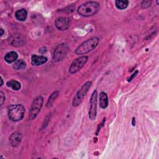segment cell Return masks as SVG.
I'll use <instances>...</instances> for the list:
<instances>
[{"label": "cell", "instance_id": "23", "mask_svg": "<svg viewBox=\"0 0 159 159\" xmlns=\"http://www.w3.org/2000/svg\"><path fill=\"white\" fill-rule=\"evenodd\" d=\"M0 31H1V34H0V35L2 36V35L4 34V30H3L2 29H0Z\"/></svg>", "mask_w": 159, "mask_h": 159}, {"label": "cell", "instance_id": "6", "mask_svg": "<svg viewBox=\"0 0 159 159\" xmlns=\"http://www.w3.org/2000/svg\"><path fill=\"white\" fill-rule=\"evenodd\" d=\"M43 101V98L41 96H37L34 99L29 111V118L30 119H34L37 117L42 109Z\"/></svg>", "mask_w": 159, "mask_h": 159}, {"label": "cell", "instance_id": "24", "mask_svg": "<svg viewBox=\"0 0 159 159\" xmlns=\"http://www.w3.org/2000/svg\"><path fill=\"white\" fill-rule=\"evenodd\" d=\"M132 125H135V118L133 117L132 119Z\"/></svg>", "mask_w": 159, "mask_h": 159}, {"label": "cell", "instance_id": "3", "mask_svg": "<svg viewBox=\"0 0 159 159\" xmlns=\"http://www.w3.org/2000/svg\"><path fill=\"white\" fill-rule=\"evenodd\" d=\"M25 107L22 104H12L8 107L9 119L13 122L22 120L24 116Z\"/></svg>", "mask_w": 159, "mask_h": 159}, {"label": "cell", "instance_id": "9", "mask_svg": "<svg viewBox=\"0 0 159 159\" xmlns=\"http://www.w3.org/2000/svg\"><path fill=\"white\" fill-rule=\"evenodd\" d=\"M56 27L60 30H65L68 29L71 24V20L66 17H59L55 22Z\"/></svg>", "mask_w": 159, "mask_h": 159}, {"label": "cell", "instance_id": "21", "mask_svg": "<svg viewBox=\"0 0 159 159\" xmlns=\"http://www.w3.org/2000/svg\"><path fill=\"white\" fill-rule=\"evenodd\" d=\"M0 96H1V105H2L3 104V103H4V102L5 101V99H6V98H5V96H4V93H3V92L2 91H1L0 92Z\"/></svg>", "mask_w": 159, "mask_h": 159}, {"label": "cell", "instance_id": "8", "mask_svg": "<svg viewBox=\"0 0 159 159\" xmlns=\"http://www.w3.org/2000/svg\"><path fill=\"white\" fill-rule=\"evenodd\" d=\"M97 100H98V92L94 90L90 98V107L89 110V117L91 120L96 119L97 113Z\"/></svg>", "mask_w": 159, "mask_h": 159}, {"label": "cell", "instance_id": "13", "mask_svg": "<svg viewBox=\"0 0 159 159\" xmlns=\"http://www.w3.org/2000/svg\"><path fill=\"white\" fill-rule=\"evenodd\" d=\"M108 96L107 94L104 92H101L99 94V106L102 109H105L108 106Z\"/></svg>", "mask_w": 159, "mask_h": 159}, {"label": "cell", "instance_id": "7", "mask_svg": "<svg viewBox=\"0 0 159 159\" xmlns=\"http://www.w3.org/2000/svg\"><path fill=\"white\" fill-rule=\"evenodd\" d=\"M88 59V57L87 56H81L75 59L70 66L69 72L71 74H74L79 71L84 66Z\"/></svg>", "mask_w": 159, "mask_h": 159}, {"label": "cell", "instance_id": "15", "mask_svg": "<svg viewBox=\"0 0 159 159\" xmlns=\"http://www.w3.org/2000/svg\"><path fill=\"white\" fill-rule=\"evenodd\" d=\"M27 16V12L25 9H20L15 12L16 18L19 21H24Z\"/></svg>", "mask_w": 159, "mask_h": 159}, {"label": "cell", "instance_id": "19", "mask_svg": "<svg viewBox=\"0 0 159 159\" xmlns=\"http://www.w3.org/2000/svg\"><path fill=\"white\" fill-rule=\"evenodd\" d=\"M58 94H59V92L58 91H54L49 97L48 101H47V107H51L53 102H55V99H57V98L58 97Z\"/></svg>", "mask_w": 159, "mask_h": 159}, {"label": "cell", "instance_id": "10", "mask_svg": "<svg viewBox=\"0 0 159 159\" xmlns=\"http://www.w3.org/2000/svg\"><path fill=\"white\" fill-rule=\"evenodd\" d=\"M22 139V135L19 132H13L10 137L9 141L11 142V145L13 147H17L20 145Z\"/></svg>", "mask_w": 159, "mask_h": 159}, {"label": "cell", "instance_id": "12", "mask_svg": "<svg viewBox=\"0 0 159 159\" xmlns=\"http://www.w3.org/2000/svg\"><path fill=\"white\" fill-rule=\"evenodd\" d=\"M47 61V58L44 56L33 55L31 57V63L34 66H39Z\"/></svg>", "mask_w": 159, "mask_h": 159}, {"label": "cell", "instance_id": "25", "mask_svg": "<svg viewBox=\"0 0 159 159\" xmlns=\"http://www.w3.org/2000/svg\"><path fill=\"white\" fill-rule=\"evenodd\" d=\"M1 86H2V84H3V82H2V78H1Z\"/></svg>", "mask_w": 159, "mask_h": 159}, {"label": "cell", "instance_id": "5", "mask_svg": "<svg viewBox=\"0 0 159 159\" xmlns=\"http://www.w3.org/2000/svg\"><path fill=\"white\" fill-rule=\"evenodd\" d=\"M69 47L66 43H62L57 46L53 53V59L55 61H61L67 55Z\"/></svg>", "mask_w": 159, "mask_h": 159}, {"label": "cell", "instance_id": "22", "mask_svg": "<svg viewBox=\"0 0 159 159\" xmlns=\"http://www.w3.org/2000/svg\"><path fill=\"white\" fill-rule=\"evenodd\" d=\"M138 70H137V71H135L132 75H131V76L129 78V80H128V81H131L132 80H133V78H134V77H135L136 76V75H137V73H138Z\"/></svg>", "mask_w": 159, "mask_h": 159}, {"label": "cell", "instance_id": "2", "mask_svg": "<svg viewBox=\"0 0 159 159\" xmlns=\"http://www.w3.org/2000/svg\"><path fill=\"white\" fill-rule=\"evenodd\" d=\"M99 42V40L97 37H93L86 40L77 47L75 50L76 54L84 55L92 51L98 46Z\"/></svg>", "mask_w": 159, "mask_h": 159}, {"label": "cell", "instance_id": "1", "mask_svg": "<svg viewBox=\"0 0 159 159\" xmlns=\"http://www.w3.org/2000/svg\"><path fill=\"white\" fill-rule=\"evenodd\" d=\"M99 4L95 1H88L81 4L77 9L78 13L83 17H89L96 14L99 10Z\"/></svg>", "mask_w": 159, "mask_h": 159}, {"label": "cell", "instance_id": "20", "mask_svg": "<svg viewBox=\"0 0 159 159\" xmlns=\"http://www.w3.org/2000/svg\"><path fill=\"white\" fill-rule=\"evenodd\" d=\"M152 4V1H148V0H146V1H143L141 3V6L143 9H147Z\"/></svg>", "mask_w": 159, "mask_h": 159}, {"label": "cell", "instance_id": "4", "mask_svg": "<svg viewBox=\"0 0 159 159\" xmlns=\"http://www.w3.org/2000/svg\"><path fill=\"white\" fill-rule=\"evenodd\" d=\"M91 84H92V82L89 81L86 82L81 87V88L76 93L75 96L73 98V102H72L73 106L76 107V106H79L81 104V102H82L84 97L85 96V95L88 93L89 89L91 88Z\"/></svg>", "mask_w": 159, "mask_h": 159}, {"label": "cell", "instance_id": "18", "mask_svg": "<svg viewBox=\"0 0 159 159\" xmlns=\"http://www.w3.org/2000/svg\"><path fill=\"white\" fill-rule=\"evenodd\" d=\"M129 1L127 0H117L115 1V6L118 9H124L127 7Z\"/></svg>", "mask_w": 159, "mask_h": 159}, {"label": "cell", "instance_id": "17", "mask_svg": "<svg viewBox=\"0 0 159 159\" xmlns=\"http://www.w3.org/2000/svg\"><path fill=\"white\" fill-rule=\"evenodd\" d=\"M26 67V63L25 61L22 60V59H20V60H17L14 65H13V68L15 70H22L24 69Z\"/></svg>", "mask_w": 159, "mask_h": 159}, {"label": "cell", "instance_id": "14", "mask_svg": "<svg viewBox=\"0 0 159 159\" xmlns=\"http://www.w3.org/2000/svg\"><path fill=\"white\" fill-rule=\"evenodd\" d=\"M18 58L17 53L14 51H11L7 53L4 56V60L7 63H12L15 62Z\"/></svg>", "mask_w": 159, "mask_h": 159}, {"label": "cell", "instance_id": "11", "mask_svg": "<svg viewBox=\"0 0 159 159\" xmlns=\"http://www.w3.org/2000/svg\"><path fill=\"white\" fill-rule=\"evenodd\" d=\"M9 43L12 45L16 47H19L23 45L25 42V39L22 37L21 35H12L8 39Z\"/></svg>", "mask_w": 159, "mask_h": 159}, {"label": "cell", "instance_id": "26", "mask_svg": "<svg viewBox=\"0 0 159 159\" xmlns=\"http://www.w3.org/2000/svg\"><path fill=\"white\" fill-rule=\"evenodd\" d=\"M158 2H159V1H157V4H158Z\"/></svg>", "mask_w": 159, "mask_h": 159}, {"label": "cell", "instance_id": "16", "mask_svg": "<svg viewBox=\"0 0 159 159\" xmlns=\"http://www.w3.org/2000/svg\"><path fill=\"white\" fill-rule=\"evenodd\" d=\"M6 85L9 88H11L14 91H18L20 89L21 87L20 83L18 81L15 80H11L8 81L6 83Z\"/></svg>", "mask_w": 159, "mask_h": 159}]
</instances>
